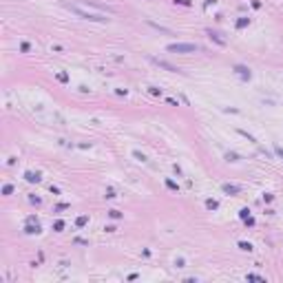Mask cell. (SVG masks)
Here are the masks:
<instances>
[{
	"label": "cell",
	"mask_w": 283,
	"mask_h": 283,
	"mask_svg": "<svg viewBox=\"0 0 283 283\" xmlns=\"http://www.w3.org/2000/svg\"><path fill=\"white\" fill-rule=\"evenodd\" d=\"M66 7L75 13L77 18H82V20H91V22H108L106 16H102V13H91V11H86V9H82L80 5H66Z\"/></svg>",
	"instance_id": "obj_1"
},
{
	"label": "cell",
	"mask_w": 283,
	"mask_h": 283,
	"mask_svg": "<svg viewBox=\"0 0 283 283\" xmlns=\"http://www.w3.org/2000/svg\"><path fill=\"white\" fill-rule=\"evenodd\" d=\"M201 47L195 42H173L166 47V51H170V53H195V51H199Z\"/></svg>",
	"instance_id": "obj_2"
},
{
	"label": "cell",
	"mask_w": 283,
	"mask_h": 283,
	"mask_svg": "<svg viewBox=\"0 0 283 283\" xmlns=\"http://www.w3.org/2000/svg\"><path fill=\"white\" fill-rule=\"evenodd\" d=\"M80 7H95V9H102V11H108V13H113V11H115L113 7L100 5V2H95V0H82V2H80Z\"/></svg>",
	"instance_id": "obj_3"
},
{
	"label": "cell",
	"mask_w": 283,
	"mask_h": 283,
	"mask_svg": "<svg viewBox=\"0 0 283 283\" xmlns=\"http://www.w3.org/2000/svg\"><path fill=\"white\" fill-rule=\"evenodd\" d=\"M151 62H155L157 66H162V69H166V71H170V73H177V66H173V64H168V62H164V60H159V58H151Z\"/></svg>",
	"instance_id": "obj_4"
},
{
	"label": "cell",
	"mask_w": 283,
	"mask_h": 283,
	"mask_svg": "<svg viewBox=\"0 0 283 283\" xmlns=\"http://www.w3.org/2000/svg\"><path fill=\"white\" fill-rule=\"evenodd\" d=\"M221 190H223V193H228V195H239V193H241L239 186H232V184H223V186H221Z\"/></svg>",
	"instance_id": "obj_5"
},
{
	"label": "cell",
	"mask_w": 283,
	"mask_h": 283,
	"mask_svg": "<svg viewBox=\"0 0 283 283\" xmlns=\"http://www.w3.org/2000/svg\"><path fill=\"white\" fill-rule=\"evenodd\" d=\"M25 179L29 184H38L42 177H40V173H31V170H27V173H25Z\"/></svg>",
	"instance_id": "obj_6"
},
{
	"label": "cell",
	"mask_w": 283,
	"mask_h": 283,
	"mask_svg": "<svg viewBox=\"0 0 283 283\" xmlns=\"http://www.w3.org/2000/svg\"><path fill=\"white\" fill-rule=\"evenodd\" d=\"M234 71H237V73H239L241 77H243V80H250V69H245V66H241V64H237V66H234Z\"/></svg>",
	"instance_id": "obj_7"
},
{
	"label": "cell",
	"mask_w": 283,
	"mask_h": 283,
	"mask_svg": "<svg viewBox=\"0 0 283 283\" xmlns=\"http://www.w3.org/2000/svg\"><path fill=\"white\" fill-rule=\"evenodd\" d=\"M25 232H27V234H38V232H40V226H38V223L33 226V221H31V223H27Z\"/></svg>",
	"instance_id": "obj_8"
},
{
	"label": "cell",
	"mask_w": 283,
	"mask_h": 283,
	"mask_svg": "<svg viewBox=\"0 0 283 283\" xmlns=\"http://www.w3.org/2000/svg\"><path fill=\"white\" fill-rule=\"evenodd\" d=\"M208 36H210V40H214V42H217V44H221V47L226 44V40H221V38H219V36H217L214 31H208Z\"/></svg>",
	"instance_id": "obj_9"
},
{
	"label": "cell",
	"mask_w": 283,
	"mask_h": 283,
	"mask_svg": "<svg viewBox=\"0 0 283 283\" xmlns=\"http://www.w3.org/2000/svg\"><path fill=\"white\" fill-rule=\"evenodd\" d=\"M56 77H58V82H62V84H66V82H69V75H66L64 71H58Z\"/></svg>",
	"instance_id": "obj_10"
},
{
	"label": "cell",
	"mask_w": 283,
	"mask_h": 283,
	"mask_svg": "<svg viewBox=\"0 0 283 283\" xmlns=\"http://www.w3.org/2000/svg\"><path fill=\"white\" fill-rule=\"evenodd\" d=\"M250 25V18H239L237 20V29H243V27Z\"/></svg>",
	"instance_id": "obj_11"
},
{
	"label": "cell",
	"mask_w": 283,
	"mask_h": 283,
	"mask_svg": "<svg viewBox=\"0 0 283 283\" xmlns=\"http://www.w3.org/2000/svg\"><path fill=\"white\" fill-rule=\"evenodd\" d=\"M86 223H88V217H84V214H82V217H77V219H75V226H77V228L86 226Z\"/></svg>",
	"instance_id": "obj_12"
},
{
	"label": "cell",
	"mask_w": 283,
	"mask_h": 283,
	"mask_svg": "<svg viewBox=\"0 0 283 283\" xmlns=\"http://www.w3.org/2000/svg\"><path fill=\"white\" fill-rule=\"evenodd\" d=\"M206 208H210V210H217V208H219V201H214V199H206Z\"/></svg>",
	"instance_id": "obj_13"
},
{
	"label": "cell",
	"mask_w": 283,
	"mask_h": 283,
	"mask_svg": "<svg viewBox=\"0 0 283 283\" xmlns=\"http://www.w3.org/2000/svg\"><path fill=\"white\" fill-rule=\"evenodd\" d=\"M226 159H228V162H239V155H237V153H230V151H228V153H226Z\"/></svg>",
	"instance_id": "obj_14"
},
{
	"label": "cell",
	"mask_w": 283,
	"mask_h": 283,
	"mask_svg": "<svg viewBox=\"0 0 283 283\" xmlns=\"http://www.w3.org/2000/svg\"><path fill=\"white\" fill-rule=\"evenodd\" d=\"M148 25L155 27V29H157V31H162V33H170V29H166V27H159V25H155V22H151V20H148Z\"/></svg>",
	"instance_id": "obj_15"
},
{
	"label": "cell",
	"mask_w": 283,
	"mask_h": 283,
	"mask_svg": "<svg viewBox=\"0 0 283 283\" xmlns=\"http://www.w3.org/2000/svg\"><path fill=\"white\" fill-rule=\"evenodd\" d=\"M239 248H241V250H245V252H250L252 250V243H248V241H239Z\"/></svg>",
	"instance_id": "obj_16"
},
{
	"label": "cell",
	"mask_w": 283,
	"mask_h": 283,
	"mask_svg": "<svg viewBox=\"0 0 283 283\" xmlns=\"http://www.w3.org/2000/svg\"><path fill=\"white\" fill-rule=\"evenodd\" d=\"M108 217L111 219H122V212L120 210H108Z\"/></svg>",
	"instance_id": "obj_17"
},
{
	"label": "cell",
	"mask_w": 283,
	"mask_h": 283,
	"mask_svg": "<svg viewBox=\"0 0 283 283\" xmlns=\"http://www.w3.org/2000/svg\"><path fill=\"white\" fill-rule=\"evenodd\" d=\"M53 230H56V232H62V230H64V221H56V223H53Z\"/></svg>",
	"instance_id": "obj_18"
},
{
	"label": "cell",
	"mask_w": 283,
	"mask_h": 283,
	"mask_svg": "<svg viewBox=\"0 0 283 283\" xmlns=\"http://www.w3.org/2000/svg\"><path fill=\"white\" fill-rule=\"evenodd\" d=\"M13 193V186L11 184H5V188H2V195H11Z\"/></svg>",
	"instance_id": "obj_19"
},
{
	"label": "cell",
	"mask_w": 283,
	"mask_h": 283,
	"mask_svg": "<svg viewBox=\"0 0 283 283\" xmlns=\"http://www.w3.org/2000/svg\"><path fill=\"white\" fill-rule=\"evenodd\" d=\"M148 93H151V95H155V97H157V95H162V88H155V86H148Z\"/></svg>",
	"instance_id": "obj_20"
},
{
	"label": "cell",
	"mask_w": 283,
	"mask_h": 283,
	"mask_svg": "<svg viewBox=\"0 0 283 283\" xmlns=\"http://www.w3.org/2000/svg\"><path fill=\"white\" fill-rule=\"evenodd\" d=\"M166 186H168L170 190H179V186H177V184L173 182V179H166Z\"/></svg>",
	"instance_id": "obj_21"
},
{
	"label": "cell",
	"mask_w": 283,
	"mask_h": 283,
	"mask_svg": "<svg viewBox=\"0 0 283 283\" xmlns=\"http://www.w3.org/2000/svg\"><path fill=\"white\" fill-rule=\"evenodd\" d=\"M69 208V204H58L56 206V212H62V210H66Z\"/></svg>",
	"instance_id": "obj_22"
},
{
	"label": "cell",
	"mask_w": 283,
	"mask_h": 283,
	"mask_svg": "<svg viewBox=\"0 0 283 283\" xmlns=\"http://www.w3.org/2000/svg\"><path fill=\"white\" fill-rule=\"evenodd\" d=\"M239 217H241V219H245V217H250V210H248V208H241Z\"/></svg>",
	"instance_id": "obj_23"
},
{
	"label": "cell",
	"mask_w": 283,
	"mask_h": 283,
	"mask_svg": "<svg viewBox=\"0 0 283 283\" xmlns=\"http://www.w3.org/2000/svg\"><path fill=\"white\" fill-rule=\"evenodd\" d=\"M133 157H135V159H139V162H146V157H144V155H142L139 151H135V153H133Z\"/></svg>",
	"instance_id": "obj_24"
},
{
	"label": "cell",
	"mask_w": 283,
	"mask_h": 283,
	"mask_svg": "<svg viewBox=\"0 0 283 283\" xmlns=\"http://www.w3.org/2000/svg\"><path fill=\"white\" fill-rule=\"evenodd\" d=\"M29 201L36 204V206H40V204H42V199H40V197H29Z\"/></svg>",
	"instance_id": "obj_25"
},
{
	"label": "cell",
	"mask_w": 283,
	"mask_h": 283,
	"mask_svg": "<svg viewBox=\"0 0 283 283\" xmlns=\"http://www.w3.org/2000/svg\"><path fill=\"white\" fill-rule=\"evenodd\" d=\"M248 281H263V279L257 277V274H248Z\"/></svg>",
	"instance_id": "obj_26"
},
{
	"label": "cell",
	"mask_w": 283,
	"mask_h": 283,
	"mask_svg": "<svg viewBox=\"0 0 283 283\" xmlns=\"http://www.w3.org/2000/svg\"><path fill=\"white\" fill-rule=\"evenodd\" d=\"M20 51H22V53H27V51H29V42H22V44H20Z\"/></svg>",
	"instance_id": "obj_27"
},
{
	"label": "cell",
	"mask_w": 283,
	"mask_h": 283,
	"mask_svg": "<svg viewBox=\"0 0 283 283\" xmlns=\"http://www.w3.org/2000/svg\"><path fill=\"white\" fill-rule=\"evenodd\" d=\"M272 199H274V195H272V193H265V195H263V201H272Z\"/></svg>",
	"instance_id": "obj_28"
},
{
	"label": "cell",
	"mask_w": 283,
	"mask_h": 283,
	"mask_svg": "<svg viewBox=\"0 0 283 283\" xmlns=\"http://www.w3.org/2000/svg\"><path fill=\"white\" fill-rule=\"evenodd\" d=\"M243 221H245V226H254V219H252V217H245Z\"/></svg>",
	"instance_id": "obj_29"
},
{
	"label": "cell",
	"mask_w": 283,
	"mask_h": 283,
	"mask_svg": "<svg viewBox=\"0 0 283 283\" xmlns=\"http://www.w3.org/2000/svg\"><path fill=\"white\" fill-rule=\"evenodd\" d=\"M104 197H106V199H113V197H115V193H113L111 188H108V190H106V195H104Z\"/></svg>",
	"instance_id": "obj_30"
},
{
	"label": "cell",
	"mask_w": 283,
	"mask_h": 283,
	"mask_svg": "<svg viewBox=\"0 0 283 283\" xmlns=\"http://www.w3.org/2000/svg\"><path fill=\"white\" fill-rule=\"evenodd\" d=\"M75 243H80V245H86L88 241H86V239H80V237H77V239H75Z\"/></svg>",
	"instance_id": "obj_31"
},
{
	"label": "cell",
	"mask_w": 283,
	"mask_h": 283,
	"mask_svg": "<svg viewBox=\"0 0 283 283\" xmlns=\"http://www.w3.org/2000/svg\"><path fill=\"white\" fill-rule=\"evenodd\" d=\"M274 151H277V155H279V157H283V148H281V146H277Z\"/></svg>",
	"instance_id": "obj_32"
},
{
	"label": "cell",
	"mask_w": 283,
	"mask_h": 283,
	"mask_svg": "<svg viewBox=\"0 0 283 283\" xmlns=\"http://www.w3.org/2000/svg\"><path fill=\"white\" fill-rule=\"evenodd\" d=\"M175 2H179V5H186V7H188V5H190L188 0H175Z\"/></svg>",
	"instance_id": "obj_33"
}]
</instances>
